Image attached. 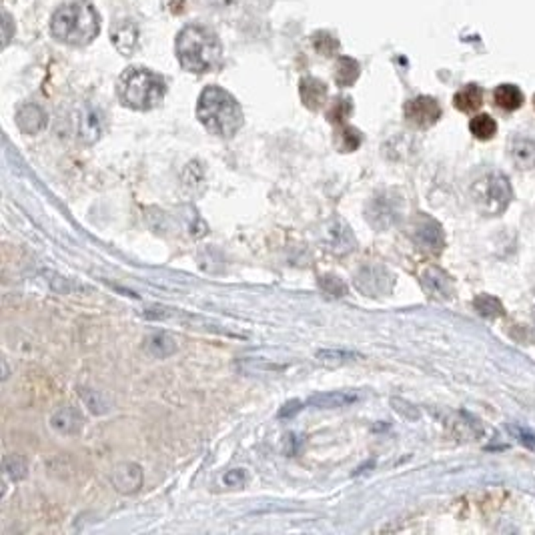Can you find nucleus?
Here are the masks:
<instances>
[{
    "mask_svg": "<svg viewBox=\"0 0 535 535\" xmlns=\"http://www.w3.org/2000/svg\"><path fill=\"white\" fill-rule=\"evenodd\" d=\"M509 157L519 169H534L535 166V140L515 134L509 140Z\"/></svg>",
    "mask_w": 535,
    "mask_h": 535,
    "instance_id": "nucleus-14",
    "label": "nucleus"
},
{
    "mask_svg": "<svg viewBox=\"0 0 535 535\" xmlns=\"http://www.w3.org/2000/svg\"><path fill=\"white\" fill-rule=\"evenodd\" d=\"M112 485L123 495L136 493L140 489V485H142V469H140V465H136L133 461H125V463L116 465L114 471H112Z\"/></svg>",
    "mask_w": 535,
    "mask_h": 535,
    "instance_id": "nucleus-10",
    "label": "nucleus"
},
{
    "mask_svg": "<svg viewBox=\"0 0 535 535\" xmlns=\"http://www.w3.org/2000/svg\"><path fill=\"white\" fill-rule=\"evenodd\" d=\"M116 92L125 107L134 110H151L162 103L166 86L161 75L149 69L133 66L121 75Z\"/></svg>",
    "mask_w": 535,
    "mask_h": 535,
    "instance_id": "nucleus-4",
    "label": "nucleus"
},
{
    "mask_svg": "<svg viewBox=\"0 0 535 535\" xmlns=\"http://www.w3.org/2000/svg\"><path fill=\"white\" fill-rule=\"evenodd\" d=\"M79 397L84 403V407H88V411L95 413V415H105L110 409V403H108L107 397L101 391H97V389H90V387L82 385V387H79Z\"/></svg>",
    "mask_w": 535,
    "mask_h": 535,
    "instance_id": "nucleus-26",
    "label": "nucleus"
},
{
    "mask_svg": "<svg viewBox=\"0 0 535 535\" xmlns=\"http://www.w3.org/2000/svg\"><path fill=\"white\" fill-rule=\"evenodd\" d=\"M40 275H42V279L47 281V285L53 289L54 293L75 295L81 293V291H88V287L79 285V283H75V281H71V279H66V277L54 273V271H47V269H45V271H40Z\"/></svg>",
    "mask_w": 535,
    "mask_h": 535,
    "instance_id": "nucleus-22",
    "label": "nucleus"
},
{
    "mask_svg": "<svg viewBox=\"0 0 535 535\" xmlns=\"http://www.w3.org/2000/svg\"><path fill=\"white\" fill-rule=\"evenodd\" d=\"M2 467H4V473H6L10 480H14V482L25 480L28 473L27 459H25L23 455H16V453L6 455L4 461H2Z\"/></svg>",
    "mask_w": 535,
    "mask_h": 535,
    "instance_id": "nucleus-28",
    "label": "nucleus"
},
{
    "mask_svg": "<svg viewBox=\"0 0 535 535\" xmlns=\"http://www.w3.org/2000/svg\"><path fill=\"white\" fill-rule=\"evenodd\" d=\"M353 283L359 293L367 295V297H381L391 291L393 275L381 265H365L355 273Z\"/></svg>",
    "mask_w": 535,
    "mask_h": 535,
    "instance_id": "nucleus-6",
    "label": "nucleus"
},
{
    "mask_svg": "<svg viewBox=\"0 0 535 535\" xmlns=\"http://www.w3.org/2000/svg\"><path fill=\"white\" fill-rule=\"evenodd\" d=\"M493 101H495L497 107L503 108V110H515V108H519L523 105V95L513 84H501V86L495 88Z\"/></svg>",
    "mask_w": 535,
    "mask_h": 535,
    "instance_id": "nucleus-23",
    "label": "nucleus"
},
{
    "mask_svg": "<svg viewBox=\"0 0 535 535\" xmlns=\"http://www.w3.org/2000/svg\"><path fill=\"white\" fill-rule=\"evenodd\" d=\"M319 287H321V291L327 295L329 299H341V297H345L349 291L345 281H343L341 277H337V275H325V277H321Z\"/></svg>",
    "mask_w": 535,
    "mask_h": 535,
    "instance_id": "nucleus-30",
    "label": "nucleus"
},
{
    "mask_svg": "<svg viewBox=\"0 0 535 535\" xmlns=\"http://www.w3.org/2000/svg\"><path fill=\"white\" fill-rule=\"evenodd\" d=\"M301 101L309 110H319L327 101V84L315 77H305L301 81Z\"/></svg>",
    "mask_w": 535,
    "mask_h": 535,
    "instance_id": "nucleus-17",
    "label": "nucleus"
},
{
    "mask_svg": "<svg viewBox=\"0 0 535 535\" xmlns=\"http://www.w3.org/2000/svg\"><path fill=\"white\" fill-rule=\"evenodd\" d=\"M509 429H511V433H513V435H515V437H517V439H519L521 443H525L527 447H532V449H535V435H534V433L525 431V429H523V427H513V425H511V427H509Z\"/></svg>",
    "mask_w": 535,
    "mask_h": 535,
    "instance_id": "nucleus-36",
    "label": "nucleus"
},
{
    "mask_svg": "<svg viewBox=\"0 0 535 535\" xmlns=\"http://www.w3.org/2000/svg\"><path fill=\"white\" fill-rule=\"evenodd\" d=\"M317 361L327 365V367H341V365H347V363H353L359 355L353 353V351H347V349H321L315 353Z\"/></svg>",
    "mask_w": 535,
    "mask_h": 535,
    "instance_id": "nucleus-25",
    "label": "nucleus"
},
{
    "mask_svg": "<svg viewBox=\"0 0 535 535\" xmlns=\"http://www.w3.org/2000/svg\"><path fill=\"white\" fill-rule=\"evenodd\" d=\"M399 216V197H391V192H383L381 197H377L369 211L367 219L373 225L375 229H387L391 227Z\"/></svg>",
    "mask_w": 535,
    "mask_h": 535,
    "instance_id": "nucleus-9",
    "label": "nucleus"
},
{
    "mask_svg": "<svg viewBox=\"0 0 535 535\" xmlns=\"http://www.w3.org/2000/svg\"><path fill=\"white\" fill-rule=\"evenodd\" d=\"M469 129H471L473 136H477L480 140H489V138H493V134L497 133V125L489 114H477L475 119H471Z\"/></svg>",
    "mask_w": 535,
    "mask_h": 535,
    "instance_id": "nucleus-29",
    "label": "nucleus"
},
{
    "mask_svg": "<svg viewBox=\"0 0 535 535\" xmlns=\"http://www.w3.org/2000/svg\"><path fill=\"white\" fill-rule=\"evenodd\" d=\"M439 116H441V107L431 97H417L405 105V119L417 129L433 127L439 121Z\"/></svg>",
    "mask_w": 535,
    "mask_h": 535,
    "instance_id": "nucleus-8",
    "label": "nucleus"
},
{
    "mask_svg": "<svg viewBox=\"0 0 535 535\" xmlns=\"http://www.w3.org/2000/svg\"><path fill=\"white\" fill-rule=\"evenodd\" d=\"M355 401H357V395L351 391H327V393L313 395L309 399V405L317 407V409H337V407H347Z\"/></svg>",
    "mask_w": 535,
    "mask_h": 535,
    "instance_id": "nucleus-19",
    "label": "nucleus"
},
{
    "mask_svg": "<svg viewBox=\"0 0 535 535\" xmlns=\"http://www.w3.org/2000/svg\"><path fill=\"white\" fill-rule=\"evenodd\" d=\"M313 42H315V49H317L319 53L325 54V56L333 54L335 53V49L339 47V42H337L329 32H319V34H315Z\"/></svg>",
    "mask_w": 535,
    "mask_h": 535,
    "instance_id": "nucleus-33",
    "label": "nucleus"
},
{
    "mask_svg": "<svg viewBox=\"0 0 535 535\" xmlns=\"http://www.w3.org/2000/svg\"><path fill=\"white\" fill-rule=\"evenodd\" d=\"M110 38H112L114 47H116L121 53L131 54L134 51V47H136L138 32H136V28H134L131 23H119L116 27L112 28Z\"/></svg>",
    "mask_w": 535,
    "mask_h": 535,
    "instance_id": "nucleus-20",
    "label": "nucleus"
},
{
    "mask_svg": "<svg viewBox=\"0 0 535 535\" xmlns=\"http://www.w3.org/2000/svg\"><path fill=\"white\" fill-rule=\"evenodd\" d=\"M142 349L151 355V357H155V359H166V357H171V355H175L177 353V339L173 337V335H169V333H153V335H149L145 341H142Z\"/></svg>",
    "mask_w": 535,
    "mask_h": 535,
    "instance_id": "nucleus-18",
    "label": "nucleus"
},
{
    "mask_svg": "<svg viewBox=\"0 0 535 535\" xmlns=\"http://www.w3.org/2000/svg\"><path fill=\"white\" fill-rule=\"evenodd\" d=\"M409 233L413 237V241L417 242L421 249L431 251V253H439L445 247V235L443 229L437 221H433L427 214H419L413 219Z\"/></svg>",
    "mask_w": 535,
    "mask_h": 535,
    "instance_id": "nucleus-7",
    "label": "nucleus"
},
{
    "mask_svg": "<svg viewBox=\"0 0 535 535\" xmlns=\"http://www.w3.org/2000/svg\"><path fill=\"white\" fill-rule=\"evenodd\" d=\"M305 407V403L303 401H289V403H285L283 407H281V411H279V417L281 419H287V417H293V415H297L301 409Z\"/></svg>",
    "mask_w": 535,
    "mask_h": 535,
    "instance_id": "nucleus-35",
    "label": "nucleus"
},
{
    "mask_svg": "<svg viewBox=\"0 0 535 535\" xmlns=\"http://www.w3.org/2000/svg\"><path fill=\"white\" fill-rule=\"evenodd\" d=\"M101 28V18L97 8L88 0H75L71 4L60 6L53 16L51 30L56 40L71 45V47H84L95 40Z\"/></svg>",
    "mask_w": 535,
    "mask_h": 535,
    "instance_id": "nucleus-2",
    "label": "nucleus"
},
{
    "mask_svg": "<svg viewBox=\"0 0 535 535\" xmlns=\"http://www.w3.org/2000/svg\"><path fill=\"white\" fill-rule=\"evenodd\" d=\"M421 285L435 299H449L453 295L451 277L439 267H427L421 273Z\"/></svg>",
    "mask_w": 535,
    "mask_h": 535,
    "instance_id": "nucleus-11",
    "label": "nucleus"
},
{
    "mask_svg": "<svg viewBox=\"0 0 535 535\" xmlns=\"http://www.w3.org/2000/svg\"><path fill=\"white\" fill-rule=\"evenodd\" d=\"M473 201L477 205V209L483 214L489 216H497V214L506 213L511 199H513V188L506 175L501 173H489L482 177L473 188Z\"/></svg>",
    "mask_w": 535,
    "mask_h": 535,
    "instance_id": "nucleus-5",
    "label": "nucleus"
},
{
    "mask_svg": "<svg viewBox=\"0 0 535 535\" xmlns=\"http://www.w3.org/2000/svg\"><path fill=\"white\" fill-rule=\"evenodd\" d=\"M359 62L351 56H341L335 66V81L339 86H351L359 79Z\"/></svg>",
    "mask_w": 535,
    "mask_h": 535,
    "instance_id": "nucleus-24",
    "label": "nucleus"
},
{
    "mask_svg": "<svg viewBox=\"0 0 535 535\" xmlns=\"http://www.w3.org/2000/svg\"><path fill=\"white\" fill-rule=\"evenodd\" d=\"M51 425L54 431H58L62 435H79L84 427V417L77 407L64 405L54 411L51 417Z\"/></svg>",
    "mask_w": 535,
    "mask_h": 535,
    "instance_id": "nucleus-13",
    "label": "nucleus"
},
{
    "mask_svg": "<svg viewBox=\"0 0 535 535\" xmlns=\"http://www.w3.org/2000/svg\"><path fill=\"white\" fill-rule=\"evenodd\" d=\"M473 307L485 319H497V317L506 315L503 303L497 297H493V295H480V297H475Z\"/></svg>",
    "mask_w": 535,
    "mask_h": 535,
    "instance_id": "nucleus-27",
    "label": "nucleus"
},
{
    "mask_svg": "<svg viewBox=\"0 0 535 535\" xmlns=\"http://www.w3.org/2000/svg\"><path fill=\"white\" fill-rule=\"evenodd\" d=\"M483 103V90L477 84H467L463 86L453 99V105L463 112H473L482 107Z\"/></svg>",
    "mask_w": 535,
    "mask_h": 535,
    "instance_id": "nucleus-21",
    "label": "nucleus"
},
{
    "mask_svg": "<svg viewBox=\"0 0 535 535\" xmlns=\"http://www.w3.org/2000/svg\"><path fill=\"white\" fill-rule=\"evenodd\" d=\"M327 245H329V249L333 251V253H337V255H345L349 251H353L355 249V235L351 233V229L347 227V223L345 221H341V219H337L333 225H331V229H329V239H327Z\"/></svg>",
    "mask_w": 535,
    "mask_h": 535,
    "instance_id": "nucleus-16",
    "label": "nucleus"
},
{
    "mask_svg": "<svg viewBox=\"0 0 535 535\" xmlns=\"http://www.w3.org/2000/svg\"><path fill=\"white\" fill-rule=\"evenodd\" d=\"M197 119L209 133L231 138L242 127V110L237 99L221 86H207L197 105Z\"/></svg>",
    "mask_w": 535,
    "mask_h": 535,
    "instance_id": "nucleus-1",
    "label": "nucleus"
},
{
    "mask_svg": "<svg viewBox=\"0 0 535 535\" xmlns=\"http://www.w3.org/2000/svg\"><path fill=\"white\" fill-rule=\"evenodd\" d=\"M393 407H395V411H399V413H405L409 419H415L417 417V413H415V409H411V405L405 401H399V399H393Z\"/></svg>",
    "mask_w": 535,
    "mask_h": 535,
    "instance_id": "nucleus-37",
    "label": "nucleus"
},
{
    "mask_svg": "<svg viewBox=\"0 0 535 535\" xmlns=\"http://www.w3.org/2000/svg\"><path fill=\"white\" fill-rule=\"evenodd\" d=\"M223 482L229 487H241L247 483V471L245 469H231V471L225 473Z\"/></svg>",
    "mask_w": 535,
    "mask_h": 535,
    "instance_id": "nucleus-34",
    "label": "nucleus"
},
{
    "mask_svg": "<svg viewBox=\"0 0 535 535\" xmlns=\"http://www.w3.org/2000/svg\"><path fill=\"white\" fill-rule=\"evenodd\" d=\"M77 133L84 145H95L103 134V114L95 107H84L79 114Z\"/></svg>",
    "mask_w": 535,
    "mask_h": 535,
    "instance_id": "nucleus-12",
    "label": "nucleus"
},
{
    "mask_svg": "<svg viewBox=\"0 0 535 535\" xmlns=\"http://www.w3.org/2000/svg\"><path fill=\"white\" fill-rule=\"evenodd\" d=\"M351 110H353V103H351V99L341 97V99H337V101L333 103V107H331V110H329L327 116H329L331 123H335V125H343V123L349 119Z\"/></svg>",
    "mask_w": 535,
    "mask_h": 535,
    "instance_id": "nucleus-31",
    "label": "nucleus"
},
{
    "mask_svg": "<svg viewBox=\"0 0 535 535\" xmlns=\"http://www.w3.org/2000/svg\"><path fill=\"white\" fill-rule=\"evenodd\" d=\"M177 54L188 73H211L223 60V47L213 30L199 25L185 27L177 36Z\"/></svg>",
    "mask_w": 535,
    "mask_h": 535,
    "instance_id": "nucleus-3",
    "label": "nucleus"
},
{
    "mask_svg": "<svg viewBox=\"0 0 535 535\" xmlns=\"http://www.w3.org/2000/svg\"><path fill=\"white\" fill-rule=\"evenodd\" d=\"M49 119H47V112L40 107L28 103V105H23L16 112V125L21 127V131L27 134H36L40 133L45 127H47Z\"/></svg>",
    "mask_w": 535,
    "mask_h": 535,
    "instance_id": "nucleus-15",
    "label": "nucleus"
},
{
    "mask_svg": "<svg viewBox=\"0 0 535 535\" xmlns=\"http://www.w3.org/2000/svg\"><path fill=\"white\" fill-rule=\"evenodd\" d=\"M361 140H363V136H361V133H359L357 129H353V127H343L341 133H339V140H337V145H339V149H341L343 153H351V151H357V149H359Z\"/></svg>",
    "mask_w": 535,
    "mask_h": 535,
    "instance_id": "nucleus-32",
    "label": "nucleus"
}]
</instances>
